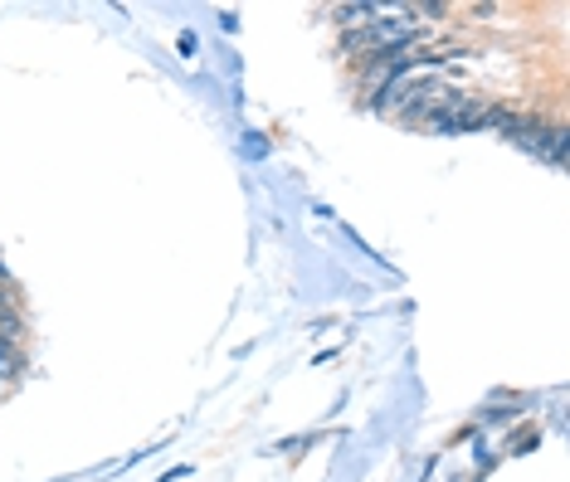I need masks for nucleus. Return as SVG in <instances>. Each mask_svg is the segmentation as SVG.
I'll list each match as a JSON object with an SVG mask.
<instances>
[{
  "label": "nucleus",
  "mask_w": 570,
  "mask_h": 482,
  "mask_svg": "<svg viewBox=\"0 0 570 482\" xmlns=\"http://www.w3.org/2000/svg\"><path fill=\"white\" fill-rule=\"evenodd\" d=\"M20 375V346L0 341V385H10Z\"/></svg>",
  "instance_id": "2"
},
{
  "label": "nucleus",
  "mask_w": 570,
  "mask_h": 482,
  "mask_svg": "<svg viewBox=\"0 0 570 482\" xmlns=\"http://www.w3.org/2000/svg\"><path fill=\"white\" fill-rule=\"evenodd\" d=\"M20 337H25V322H20L15 308H0V341L20 346Z\"/></svg>",
  "instance_id": "1"
}]
</instances>
